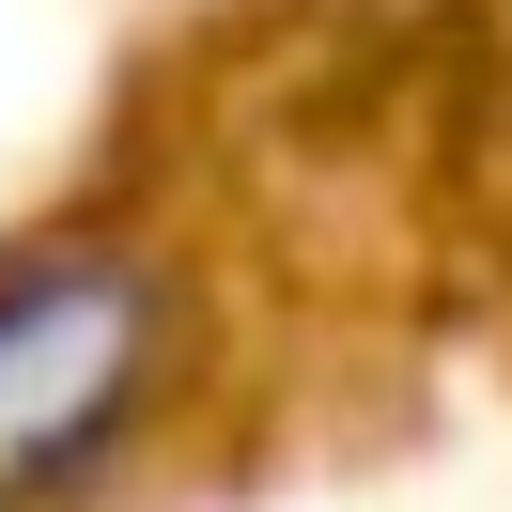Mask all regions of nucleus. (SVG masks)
Instances as JSON below:
<instances>
[{"label": "nucleus", "mask_w": 512, "mask_h": 512, "mask_svg": "<svg viewBox=\"0 0 512 512\" xmlns=\"http://www.w3.org/2000/svg\"><path fill=\"white\" fill-rule=\"evenodd\" d=\"M187 373V280L140 233L0 249V512H78Z\"/></svg>", "instance_id": "obj_1"}]
</instances>
